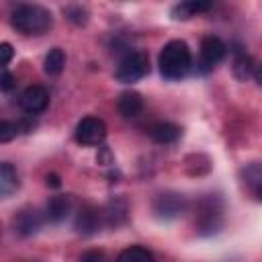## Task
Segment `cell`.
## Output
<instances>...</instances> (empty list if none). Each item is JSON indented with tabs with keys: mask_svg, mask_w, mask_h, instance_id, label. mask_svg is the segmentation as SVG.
I'll return each mask as SVG.
<instances>
[{
	"mask_svg": "<svg viewBox=\"0 0 262 262\" xmlns=\"http://www.w3.org/2000/svg\"><path fill=\"white\" fill-rule=\"evenodd\" d=\"M213 4L211 2H203V0H186V2H180L172 8V18L174 20H188L201 12H207Z\"/></svg>",
	"mask_w": 262,
	"mask_h": 262,
	"instance_id": "cell-15",
	"label": "cell"
},
{
	"mask_svg": "<svg viewBox=\"0 0 262 262\" xmlns=\"http://www.w3.org/2000/svg\"><path fill=\"white\" fill-rule=\"evenodd\" d=\"M12 57H14V47L10 45V43H0V68L4 70L10 61H12Z\"/></svg>",
	"mask_w": 262,
	"mask_h": 262,
	"instance_id": "cell-24",
	"label": "cell"
},
{
	"mask_svg": "<svg viewBox=\"0 0 262 262\" xmlns=\"http://www.w3.org/2000/svg\"><path fill=\"white\" fill-rule=\"evenodd\" d=\"M100 213H102V225L119 227L121 223H125L127 213H129V207H127V201L125 199L115 196V199H111L104 205V209H100Z\"/></svg>",
	"mask_w": 262,
	"mask_h": 262,
	"instance_id": "cell-11",
	"label": "cell"
},
{
	"mask_svg": "<svg viewBox=\"0 0 262 262\" xmlns=\"http://www.w3.org/2000/svg\"><path fill=\"white\" fill-rule=\"evenodd\" d=\"M18 104H20V108H23L25 113H29V115H39V113H43V111L47 108V104H49V92H47L43 86H39V84L29 86V88L20 94Z\"/></svg>",
	"mask_w": 262,
	"mask_h": 262,
	"instance_id": "cell-9",
	"label": "cell"
},
{
	"mask_svg": "<svg viewBox=\"0 0 262 262\" xmlns=\"http://www.w3.org/2000/svg\"><path fill=\"white\" fill-rule=\"evenodd\" d=\"M51 25L53 16L41 4H18L12 10V27L23 35H43Z\"/></svg>",
	"mask_w": 262,
	"mask_h": 262,
	"instance_id": "cell-2",
	"label": "cell"
},
{
	"mask_svg": "<svg viewBox=\"0 0 262 262\" xmlns=\"http://www.w3.org/2000/svg\"><path fill=\"white\" fill-rule=\"evenodd\" d=\"M20 123L14 121H0V143H8L12 141L18 133H20Z\"/></svg>",
	"mask_w": 262,
	"mask_h": 262,
	"instance_id": "cell-22",
	"label": "cell"
},
{
	"mask_svg": "<svg viewBox=\"0 0 262 262\" xmlns=\"http://www.w3.org/2000/svg\"><path fill=\"white\" fill-rule=\"evenodd\" d=\"M18 172L12 164L0 162V199H6L18 190Z\"/></svg>",
	"mask_w": 262,
	"mask_h": 262,
	"instance_id": "cell-17",
	"label": "cell"
},
{
	"mask_svg": "<svg viewBox=\"0 0 262 262\" xmlns=\"http://www.w3.org/2000/svg\"><path fill=\"white\" fill-rule=\"evenodd\" d=\"M231 51H233V76H235L239 82H246V80L254 74L256 63H254V59L246 53L244 47H235V49H231Z\"/></svg>",
	"mask_w": 262,
	"mask_h": 262,
	"instance_id": "cell-16",
	"label": "cell"
},
{
	"mask_svg": "<svg viewBox=\"0 0 262 262\" xmlns=\"http://www.w3.org/2000/svg\"><path fill=\"white\" fill-rule=\"evenodd\" d=\"M102 225V213L94 205H82L80 211L76 213L74 227L80 235H94Z\"/></svg>",
	"mask_w": 262,
	"mask_h": 262,
	"instance_id": "cell-8",
	"label": "cell"
},
{
	"mask_svg": "<svg viewBox=\"0 0 262 262\" xmlns=\"http://www.w3.org/2000/svg\"><path fill=\"white\" fill-rule=\"evenodd\" d=\"M63 14L74 25H84L88 20V10L82 4H68V6H63Z\"/></svg>",
	"mask_w": 262,
	"mask_h": 262,
	"instance_id": "cell-21",
	"label": "cell"
},
{
	"mask_svg": "<svg viewBox=\"0 0 262 262\" xmlns=\"http://www.w3.org/2000/svg\"><path fill=\"white\" fill-rule=\"evenodd\" d=\"M149 72V55L145 51H129L117 66L115 78L121 84H133L139 82Z\"/></svg>",
	"mask_w": 262,
	"mask_h": 262,
	"instance_id": "cell-4",
	"label": "cell"
},
{
	"mask_svg": "<svg viewBox=\"0 0 262 262\" xmlns=\"http://www.w3.org/2000/svg\"><path fill=\"white\" fill-rule=\"evenodd\" d=\"M63 66H66V53H63V49H59V47L49 49V53H47L45 59H43V70H45V74H49V76H59L61 70H63Z\"/></svg>",
	"mask_w": 262,
	"mask_h": 262,
	"instance_id": "cell-19",
	"label": "cell"
},
{
	"mask_svg": "<svg viewBox=\"0 0 262 262\" xmlns=\"http://www.w3.org/2000/svg\"><path fill=\"white\" fill-rule=\"evenodd\" d=\"M147 133H149V137H151L156 143H160V145H170V143H176V141L180 139L182 129H180L178 125H174V123L160 121V123L151 125V127L147 129Z\"/></svg>",
	"mask_w": 262,
	"mask_h": 262,
	"instance_id": "cell-12",
	"label": "cell"
},
{
	"mask_svg": "<svg viewBox=\"0 0 262 262\" xmlns=\"http://www.w3.org/2000/svg\"><path fill=\"white\" fill-rule=\"evenodd\" d=\"M102 260H104V254L100 250H86L78 258V262H102Z\"/></svg>",
	"mask_w": 262,
	"mask_h": 262,
	"instance_id": "cell-25",
	"label": "cell"
},
{
	"mask_svg": "<svg viewBox=\"0 0 262 262\" xmlns=\"http://www.w3.org/2000/svg\"><path fill=\"white\" fill-rule=\"evenodd\" d=\"M242 176H244V182L254 192L256 201H260V196H262V166L258 162H252L242 170Z\"/></svg>",
	"mask_w": 262,
	"mask_h": 262,
	"instance_id": "cell-18",
	"label": "cell"
},
{
	"mask_svg": "<svg viewBox=\"0 0 262 262\" xmlns=\"http://www.w3.org/2000/svg\"><path fill=\"white\" fill-rule=\"evenodd\" d=\"M186 207H188L186 196H182L180 192H162L154 199V213L162 221H172L184 215Z\"/></svg>",
	"mask_w": 262,
	"mask_h": 262,
	"instance_id": "cell-6",
	"label": "cell"
},
{
	"mask_svg": "<svg viewBox=\"0 0 262 262\" xmlns=\"http://www.w3.org/2000/svg\"><path fill=\"white\" fill-rule=\"evenodd\" d=\"M117 108L119 113L125 117V119H135L143 113V98L139 92L135 90H127L119 96V102H117Z\"/></svg>",
	"mask_w": 262,
	"mask_h": 262,
	"instance_id": "cell-14",
	"label": "cell"
},
{
	"mask_svg": "<svg viewBox=\"0 0 262 262\" xmlns=\"http://www.w3.org/2000/svg\"><path fill=\"white\" fill-rule=\"evenodd\" d=\"M43 225V215L37 211V209H23L14 215L12 219V227H14V233L20 235V237H29V235H35Z\"/></svg>",
	"mask_w": 262,
	"mask_h": 262,
	"instance_id": "cell-10",
	"label": "cell"
},
{
	"mask_svg": "<svg viewBox=\"0 0 262 262\" xmlns=\"http://www.w3.org/2000/svg\"><path fill=\"white\" fill-rule=\"evenodd\" d=\"M70 211H72V196L55 194L45 205V219L51 223H59L70 215Z\"/></svg>",
	"mask_w": 262,
	"mask_h": 262,
	"instance_id": "cell-13",
	"label": "cell"
},
{
	"mask_svg": "<svg viewBox=\"0 0 262 262\" xmlns=\"http://www.w3.org/2000/svg\"><path fill=\"white\" fill-rule=\"evenodd\" d=\"M223 213L225 205L223 199L217 194H205L196 203V213H194V227L199 235H213L221 229L223 225Z\"/></svg>",
	"mask_w": 262,
	"mask_h": 262,
	"instance_id": "cell-3",
	"label": "cell"
},
{
	"mask_svg": "<svg viewBox=\"0 0 262 262\" xmlns=\"http://www.w3.org/2000/svg\"><path fill=\"white\" fill-rule=\"evenodd\" d=\"M158 66L164 80H180L192 68V53L182 39H172L162 47L158 55Z\"/></svg>",
	"mask_w": 262,
	"mask_h": 262,
	"instance_id": "cell-1",
	"label": "cell"
},
{
	"mask_svg": "<svg viewBox=\"0 0 262 262\" xmlns=\"http://www.w3.org/2000/svg\"><path fill=\"white\" fill-rule=\"evenodd\" d=\"M45 184L51 186V188H59V186H61V178H59V174L49 172V174L45 176Z\"/></svg>",
	"mask_w": 262,
	"mask_h": 262,
	"instance_id": "cell-26",
	"label": "cell"
},
{
	"mask_svg": "<svg viewBox=\"0 0 262 262\" xmlns=\"http://www.w3.org/2000/svg\"><path fill=\"white\" fill-rule=\"evenodd\" d=\"M117 262H156V258L143 246H129L117 256Z\"/></svg>",
	"mask_w": 262,
	"mask_h": 262,
	"instance_id": "cell-20",
	"label": "cell"
},
{
	"mask_svg": "<svg viewBox=\"0 0 262 262\" xmlns=\"http://www.w3.org/2000/svg\"><path fill=\"white\" fill-rule=\"evenodd\" d=\"M16 88V78L12 72L8 70H2L0 72V92H10Z\"/></svg>",
	"mask_w": 262,
	"mask_h": 262,
	"instance_id": "cell-23",
	"label": "cell"
},
{
	"mask_svg": "<svg viewBox=\"0 0 262 262\" xmlns=\"http://www.w3.org/2000/svg\"><path fill=\"white\" fill-rule=\"evenodd\" d=\"M74 137L82 145H100L106 137V125L98 117H84L76 125Z\"/></svg>",
	"mask_w": 262,
	"mask_h": 262,
	"instance_id": "cell-7",
	"label": "cell"
},
{
	"mask_svg": "<svg viewBox=\"0 0 262 262\" xmlns=\"http://www.w3.org/2000/svg\"><path fill=\"white\" fill-rule=\"evenodd\" d=\"M227 55V45L217 35H207L201 41V53L194 66L196 74H209L215 66H219Z\"/></svg>",
	"mask_w": 262,
	"mask_h": 262,
	"instance_id": "cell-5",
	"label": "cell"
}]
</instances>
